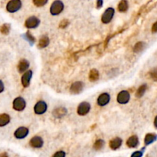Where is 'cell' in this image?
<instances>
[{"instance_id":"obj_1","label":"cell","mask_w":157,"mask_h":157,"mask_svg":"<svg viewBox=\"0 0 157 157\" xmlns=\"http://www.w3.org/2000/svg\"><path fill=\"white\" fill-rule=\"evenodd\" d=\"M12 107L15 111L18 112L23 111L26 107V101L22 97H17L12 102Z\"/></svg>"},{"instance_id":"obj_2","label":"cell","mask_w":157,"mask_h":157,"mask_svg":"<svg viewBox=\"0 0 157 157\" xmlns=\"http://www.w3.org/2000/svg\"><path fill=\"white\" fill-rule=\"evenodd\" d=\"M64 3L60 0H56L53 3L51 4V8H50V12L52 15H58L62 12L64 10Z\"/></svg>"},{"instance_id":"obj_3","label":"cell","mask_w":157,"mask_h":157,"mask_svg":"<svg viewBox=\"0 0 157 157\" xmlns=\"http://www.w3.org/2000/svg\"><path fill=\"white\" fill-rule=\"evenodd\" d=\"M91 104L87 101H83L78 106L77 108V114L81 117L86 116L87 114L91 111Z\"/></svg>"},{"instance_id":"obj_4","label":"cell","mask_w":157,"mask_h":157,"mask_svg":"<svg viewBox=\"0 0 157 157\" xmlns=\"http://www.w3.org/2000/svg\"><path fill=\"white\" fill-rule=\"evenodd\" d=\"M22 7L21 0H10L6 5V10L10 13L18 12Z\"/></svg>"},{"instance_id":"obj_5","label":"cell","mask_w":157,"mask_h":157,"mask_svg":"<svg viewBox=\"0 0 157 157\" xmlns=\"http://www.w3.org/2000/svg\"><path fill=\"white\" fill-rule=\"evenodd\" d=\"M115 10L114 8H107L101 16V22L104 24H109L114 18Z\"/></svg>"},{"instance_id":"obj_6","label":"cell","mask_w":157,"mask_h":157,"mask_svg":"<svg viewBox=\"0 0 157 157\" xmlns=\"http://www.w3.org/2000/svg\"><path fill=\"white\" fill-rule=\"evenodd\" d=\"M48 110V104L45 101H39L34 106V112L37 115H42Z\"/></svg>"},{"instance_id":"obj_7","label":"cell","mask_w":157,"mask_h":157,"mask_svg":"<svg viewBox=\"0 0 157 157\" xmlns=\"http://www.w3.org/2000/svg\"><path fill=\"white\" fill-rule=\"evenodd\" d=\"M130 100V94L128 91H121L120 92H119V94H117V101L120 104H127Z\"/></svg>"},{"instance_id":"obj_8","label":"cell","mask_w":157,"mask_h":157,"mask_svg":"<svg viewBox=\"0 0 157 157\" xmlns=\"http://www.w3.org/2000/svg\"><path fill=\"white\" fill-rule=\"evenodd\" d=\"M85 88V84L82 81H75L70 87V92L72 94H81Z\"/></svg>"},{"instance_id":"obj_9","label":"cell","mask_w":157,"mask_h":157,"mask_svg":"<svg viewBox=\"0 0 157 157\" xmlns=\"http://www.w3.org/2000/svg\"><path fill=\"white\" fill-rule=\"evenodd\" d=\"M32 75H33V73L31 70L29 71L28 70L25 73H23V75L21 78V83H22L23 88H26L29 87L30 84H31V80L32 78Z\"/></svg>"},{"instance_id":"obj_10","label":"cell","mask_w":157,"mask_h":157,"mask_svg":"<svg viewBox=\"0 0 157 157\" xmlns=\"http://www.w3.org/2000/svg\"><path fill=\"white\" fill-rule=\"evenodd\" d=\"M40 20L35 16H30L26 19L25 22V26L28 29H33L36 28L39 25Z\"/></svg>"},{"instance_id":"obj_11","label":"cell","mask_w":157,"mask_h":157,"mask_svg":"<svg viewBox=\"0 0 157 157\" xmlns=\"http://www.w3.org/2000/svg\"><path fill=\"white\" fill-rule=\"evenodd\" d=\"M111 101V95L108 93H102L97 100V104L100 107L107 106Z\"/></svg>"},{"instance_id":"obj_12","label":"cell","mask_w":157,"mask_h":157,"mask_svg":"<svg viewBox=\"0 0 157 157\" xmlns=\"http://www.w3.org/2000/svg\"><path fill=\"white\" fill-rule=\"evenodd\" d=\"M29 133V130L28 128L25 127H20L14 133V136L15 138L18 139H25L27 136L28 135Z\"/></svg>"},{"instance_id":"obj_13","label":"cell","mask_w":157,"mask_h":157,"mask_svg":"<svg viewBox=\"0 0 157 157\" xmlns=\"http://www.w3.org/2000/svg\"><path fill=\"white\" fill-rule=\"evenodd\" d=\"M29 144L32 148L35 149H40L43 146L44 140L39 136H35L31 138L29 141Z\"/></svg>"},{"instance_id":"obj_14","label":"cell","mask_w":157,"mask_h":157,"mask_svg":"<svg viewBox=\"0 0 157 157\" xmlns=\"http://www.w3.org/2000/svg\"><path fill=\"white\" fill-rule=\"evenodd\" d=\"M67 114H68V110L63 107H58L52 111V115L54 117L57 118V119H61V118L64 117L66 116Z\"/></svg>"},{"instance_id":"obj_15","label":"cell","mask_w":157,"mask_h":157,"mask_svg":"<svg viewBox=\"0 0 157 157\" xmlns=\"http://www.w3.org/2000/svg\"><path fill=\"white\" fill-rule=\"evenodd\" d=\"M123 139L120 137H114L112 139H111L109 143V146L112 150H117L120 149L122 146Z\"/></svg>"},{"instance_id":"obj_16","label":"cell","mask_w":157,"mask_h":157,"mask_svg":"<svg viewBox=\"0 0 157 157\" xmlns=\"http://www.w3.org/2000/svg\"><path fill=\"white\" fill-rule=\"evenodd\" d=\"M30 63L28 60L26 59H21L20 61L18 64V72L21 73V74H23L25 71H28V69L29 68Z\"/></svg>"},{"instance_id":"obj_17","label":"cell","mask_w":157,"mask_h":157,"mask_svg":"<svg viewBox=\"0 0 157 157\" xmlns=\"http://www.w3.org/2000/svg\"><path fill=\"white\" fill-rule=\"evenodd\" d=\"M139 138L136 135H133L127 139L126 144L129 148H136L139 145Z\"/></svg>"},{"instance_id":"obj_18","label":"cell","mask_w":157,"mask_h":157,"mask_svg":"<svg viewBox=\"0 0 157 157\" xmlns=\"http://www.w3.org/2000/svg\"><path fill=\"white\" fill-rule=\"evenodd\" d=\"M50 43V39L47 35H42L41 38H39V41H38V47L41 49L42 48H45L46 47L48 46Z\"/></svg>"},{"instance_id":"obj_19","label":"cell","mask_w":157,"mask_h":157,"mask_svg":"<svg viewBox=\"0 0 157 157\" xmlns=\"http://www.w3.org/2000/svg\"><path fill=\"white\" fill-rule=\"evenodd\" d=\"M157 139V135L155 133H147L144 138V143L146 146L150 145Z\"/></svg>"},{"instance_id":"obj_20","label":"cell","mask_w":157,"mask_h":157,"mask_svg":"<svg viewBox=\"0 0 157 157\" xmlns=\"http://www.w3.org/2000/svg\"><path fill=\"white\" fill-rule=\"evenodd\" d=\"M11 118L10 116L7 114H0V127H3L5 126L8 125L9 123Z\"/></svg>"},{"instance_id":"obj_21","label":"cell","mask_w":157,"mask_h":157,"mask_svg":"<svg viewBox=\"0 0 157 157\" xmlns=\"http://www.w3.org/2000/svg\"><path fill=\"white\" fill-rule=\"evenodd\" d=\"M100 78V73L97 69L94 68L91 69L89 72V75H88V78L89 81L91 82H94V81H98Z\"/></svg>"},{"instance_id":"obj_22","label":"cell","mask_w":157,"mask_h":157,"mask_svg":"<svg viewBox=\"0 0 157 157\" xmlns=\"http://www.w3.org/2000/svg\"><path fill=\"white\" fill-rule=\"evenodd\" d=\"M146 48V43L143 41H138L133 46V52L134 53H140L141 51H143Z\"/></svg>"},{"instance_id":"obj_23","label":"cell","mask_w":157,"mask_h":157,"mask_svg":"<svg viewBox=\"0 0 157 157\" xmlns=\"http://www.w3.org/2000/svg\"><path fill=\"white\" fill-rule=\"evenodd\" d=\"M147 90V85L146 84H143L141 86L139 87L136 91V97L138 98H140L145 94L146 91Z\"/></svg>"},{"instance_id":"obj_24","label":"cell","mask_w":157,"mask_h":157,"mask_svg":"<svg viewBox=\"0 0 157 157\" xmlns=\"http://www.w3.org/2000/svg\"><path fill=\"white\" fill-rule=\"evenodd\" d=\"M118 10L120 12H125L128 10L129 8V4L127 0H121L118 4Z\"/></svg>"},{"instance_id":"obj_25","label":"cell","mask_w":157,"mask_h":157,"mask_svg":"<svg viewBox=\"0 0 157 157\" xmlns=\"http://www.w3.org/2000/svg\"><path fill=\"white\" fill-rule=\"evenodd\" d=\"M104 145H105V142H104V139H97L95 142H94L93 147H94V149H95V150L99 151V150H101V149L104 148Z\"/></svg>"},{"instance_id":"obj_26","label":"cell","mask_w":157,"mask_h":157,"mask_svg":"<svg viewBox=\"0 0 157 157\" xmlns=\"http://www.w3.org/2000/svg\"><path fill=\"white\" fill-rule=\"evenodd\" d=\"M10 28H11V26H10L9 24L8 23L3 24L2 26L0 27V31H1V33L3 34V35H7L9 34Z\"/></svg>"},{"instance_id":"obj_27","label":"cell","mask_w":157,"mask_h":157,"mask_svg":"<svg viewBox=\"0 0 157 157\" xmlns=\"http://www.w3.org/2000/svg\"><path fill=\"white\" fill-rule=\"evenodd\" d=\"M25 38V39L27 40V41H28V42H30V43L31 44V45H33L34 43L35 42V37L33 36V35H31V33L30 32V31H27L26 33H25V35H24Z\"/></svg>"},{"instance_id":"obj_28","label":"cell","mask_w":157,"mask_h":157,"mask_svg":"<svg viewBox=\"0 0 157 157\" xmlns=\"http://www.w3.org/2000/svg\"><path fill=\"white\" fill-rule=\"evenodd\" d=\"M149 75H150V78H152V81L157 82V67L152 68V69L149 71Z\"/></svg>"},{"instance_id":"obj_29","label":"cell","mask_w":157,"mask_h":157,"mask_svg":"<svg viewBox=\"0 0 157 157\" xmlns=\"http://www.w3.org/2000/svg\"><path fill=\"white\" fill-rule=\"evenodd\" d=\"M48 0H33L34 5L37 7H42L46 5Z\"/></svg>"},{"instance_id":"obj_30","label":"cell","mask_w":157,"mask_h":157,"mask_svg":"<svg viewBox=\"0 0 157 157\" xmlns=\"http://www.w3.org/2000/svg\"><path fill=\"white\" fill-rule=\"evenodd\" d=\"M66 156V152L63 150H59L55 152L52 157H65Z\"/></svg>"},{"instance_id":"obj_31","label":"cell","mask_w":157,"mask_h":157,"mask_svg":"<svg viewBox=\"0 0 157 157\" xmlns=\"http://www.w3.org/2000/svg\"><path fill=\"white\" fill-rule=\"evenodd\" d=\"M143 155V150H137L133 152L130 157H142Z\"/></svg>"},{"instance_id":"obj_32","label":"cell","mask_w":157,"mask_h":157,"mask_svg":"<svg viewBox=\"0 0 157 157\" xmlns=\"http://www.w3.org/2000/svg\"><path fill=\"white\" fill-rule=\"evenodd\" d=\"M68 24H69V22H68V20L64 19V20H62L61 22H60L59 27L61 28H66L67 26H68Z\"/></svg>"},{"instance_id":"obj_33","label":"cell","mask_w":157,"mask_h":157,"mask_svg":"<svg viewBox=\"0 0 157 157\" xmlns=\"http://www.w3.org/2000/svg\"><path fill=\"white\" fill-rule=\"evenodd\" d=\"M152 33H156L157 32V21L155 22H154L153 25L152 26Z\"/></svg>"},{"instance_id":"obj_34","label":"cell","mask_w":157,"mask_h":157,"mask_svg":"<svg viewBox=\"0 0 157 157\" xmlns=\"http://www.w3.org/2000/svg\"><path fill=\"white\" fill-rule=\"evenodd\" d=\"M104 1L103 0H97V8H101L103 6Z\"/></svg>"},{"instance_id":"obj_35","label":"cell","mask_w":157,"mask_h":157,"mask_svg":"<svg viewBox=\"0 0 157 157\" xmlns=\"http://www.w3.org/2000/svg\"><path fill=\"white\" fill-rule=\"evenodd\" d=\"M4 90H5V85H4L3 82L0 80V94L3 92Z\"/></svg>"},{"instance_id":"obj_36","label":"cell","mask_w":157,"mask_h":157,"mask_svg":"<svg viewBox=\"0 0 157 157\" xmlns=\"http://www.w3.org/2000/svg\"><path fill=\"white\" fill-rule=\"evenodd\" d=\"M153 124H154V127H155V128H156V129H157V116L155 117V119H154Z\"/></svg>"},{"instance_id":"obj_37","label":"cell","mask_w":157,"mask_h":157,"mask_svg":"<svg viewBox=\"0 0 157 157\" xmlns=\"http://www.w3.org/2000/svg\"><path fill=\"white\" fill-rule=\"evenodd\" d=\"M0 157H8V154L6 152H2V153L0 154Z\"/></svg>"}]
</instances>
